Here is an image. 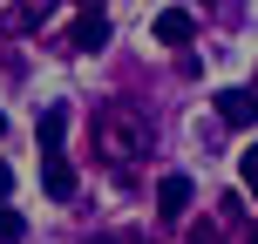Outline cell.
I'll return each instance as SVG.
<instances>
[{"instance_id": "11", "label": "cell", "mask_w": 258, "mask_h": 244, "mask_svg": "<svg viewBox=\"0 0 258 244\" xmlns=\"http://www.w3.org/2000/svg\"><path fill=\"white\" fill-rule=\"evenodd\" d=\"M238 177H245V183H251V190H258V142H251V149H245V156H238Z\"/></svg>"}, {"instance_id": "10", "label": "cell", "mask_w": 258, "mask_h": 244, "mask_svg": "<svg viewBox=\"0 0 258 244\" xmlns=\"http://www.w3.org/2000/svg\"><path fill=\"white\" fill-rule=\"evenodd\" d=\"M27 237V217L21 210H0V244H21Z\"/></svg>"}, {"instance_id": "14", "label": "cell", "mask_w": 258, "mask_h": 244, "mask_svg": "<svg viewBox=\"0 0 258 244\" xmlns=\"http://www.w3.org/2000/svg\"><path fill=\"white\" fill-rule=\"evenodd\" d=\"M89 244H109V237H89Z\"/></svg>"}, {"instance_id": "15", "label": "cell", "mask_w": 258, "mask_h": 244, "mask_svg": "<svg viewBox=\"0 0 258 244\" xmlns=\"http://www.w3.org/2000/svg\"><path fill=\"white\" fill-rule=\"evenodd\" d=\"M82 7H95V0H82Z\"/></svg>"}, {"instance_id": "9", "label": "cell", "mask_w": 258, "mask_h": 244, "mask_svg": "<svg viewBox=\"0 0 258 244\" xmlns=\"http://www.w3.org/2000/svg\"><path fill=\"white\" fill-rule=\"evenodd\" d=\"M218 224L231 231V244H258V237H251V224H245V204H238V197H218Z\"/></svg>"}, {"instance_id": "3", "label": "cell", "mask_w": 258, "mask_h": 244, "mask_svg": "<svg viewBox=\"0 0 258 244\" xmlns=\"http://www.w3.org/2000/svg\"><path fill=\"white\" fill-rule=\"evenodd\" d=\"M150 34L163 41V48H183V41H197V14H190V7H163V14L150 21Z\"/></svg>"}, {"instance_id": "1", "label": "cell", "mask_w": 258, "mask_h": 244, "mask_svg": "<svg viewBox=\"0 0 258 244\" xmlns=\"http://www.w3.org/2000/svg\"><path fill=\"white\" fill-rule=\"evenodd\" d=\"M95 149L116 170H129L136 156H150V116H143L136 102H109L102 116H95Z\"/></svg>"}, {"instance_id": "13", "label": "cell", "mask_w": 258, "mask_h": 244, "mask_svg": "<svg viewBox=\"0 0 258 244\" xmlns=\"http://www.w3.org/2000/svg\"><path fill=\"white\" fill-rule=\"evenodd\" d=\"M0 136H7V116H0Z\"/></svg>"}, {"instance_id": "8", "label": "cell", "mask_w": 258, "mask_h": 244, "mask_svg": "<svg viewBox=\"0 0 258 244\" xmlns=\"http://www.w3.org/2000/svg\"><path fill=\"white\" fill-rule=\"evenodd\" d=\"M34 136H41V156H61V136H68V109H61V102H48V109H41V122H34Z\"/></svg>"}, {"instance_id": "7", "label": "cell", "mask_w": 258, "mask_h": 244, "mask_svg": "<svg viewBox=\"0 0 258 244\" xmlns=\"http://www.w3.org/2000/svg\"><path fill=\"white\" fill-rule=\"evenodd\" d=\"M48 14H54V0H21V7L0 14V34H27V27H41Z\"/></svg>"}, {"instance_id": "6", "label": "cell", "mask_w": 258, "mask_h": 244, "mask_svg": "<svg viewBox=\"0 0 258 244\" xmlns=\"http://www.w3.org/2000/svg\"><path fill=\"white\" fill-rule=\"evenodd\" d=\"M41 190H48L54 204L75 197V170H68V156H41Z\"/></svg>"}, {"instance_id": "12", "label": "cell", "mask_w": 258, "mask_h": 244, "mask_svg": "<svg viewBox=\"0 0 258 244\" xmlns=\"http://www.w3.org/2000/svg\"><path fill=\"white\" fill-rule=\"evenodd\" d=\"M7 190H14V170H7V163H0V197H7Z\"/></svg>"}, {"instance_id": "4", "label": "cell", "mask_w": 258, "mask_h": 244, "mask_svg": "<svg viewBox=\"0 0 258 244\" xmlns=\"http://www.w3.org/2000/svg\"><path fill=\"white\" fill-rule=\"evenodd\" d=\"M218 116L231 129H258V89H224L218 95Z\"/></svg>"}, {"instance_id": "2", "label": "cell", "mask_w": 258, "mask_h": 244, "mask_svg": "<svg viewBox=\"0 0 258 244\" xmlns=\"http://www.w3.org/2000/svg\"><path fill=\"white\" fill-rule=\"evenodd\" d=\"M102 41H109V14L102 7H82V21L68 27V54H95Z\"/></svg>"}, {"instance_id": "5", "label": "cell", "mask_w": 258, "mask_h": 244, "mask_svg": "<svg viewBox=\"0 0 258 244\" xmlns=\"http://www.w3.org/2000/svg\"><path fill=\"white\" fill-rule=\"evenodd\" d=\"M190 197H197V183L183 177V170H170V177L156 183V210H163V217H183V210H190Z\"/></svg>"}]
</instances>
